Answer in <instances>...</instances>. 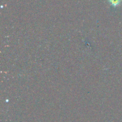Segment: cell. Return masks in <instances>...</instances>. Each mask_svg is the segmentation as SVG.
<instances>
[{
  "label": "cell",
  "instance_id": "6da1fadb",
  "mask_svg": "<svg viewBox=\"0 0 122 122\" xmlns=\"http://www.w3.org/2000/svg\"><path fill=\"white\" fill-rule=\"evenodd\" d=\"M121 0H109V2L114 7H117L121 3Z\"/></svg>",
  "mask_w": 122,
  "mask_h": 122
}]
</instances>
